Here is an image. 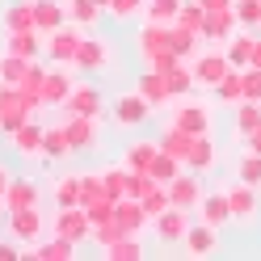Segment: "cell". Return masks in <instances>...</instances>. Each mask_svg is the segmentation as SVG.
Listing matches in <instances>:
<instances>
[{"label": "cell", "mask_w": 261, "mask_h": 261, "mask_svg": "<svg viewBox=\"0 0 261 261\" xmlns=\"http://www.w3.org/2000/svg\"><path fill=\"white\" fill-rule=\"evenodd\" d=\"M152 101L143 97L139 89H130V93H118L114 97V106H110V114H114V126H126V130H135V126H143L152 118Z\"/></svg>", "instance_id": "3957f363"}, {"label": "cell", "mask_w": 261, "mask_h": 261, "mask_svg": "<svg viewBox=\"0 0 261 261\" xmlns=\"http://www.w3.org/2000/svg\"><path fill=\"white\" fill-rule=\"evenodd\" d=\"M240 25H261V0H236Z\"/></svg>", "instance_id": "681fc988"}, {"label": "cell", "mask_w": 261, "mask_h": 261, "mask_svg": "<svg viewBox=\"0 0 261 261\" xmlns=\"http://www.w3.org/2000/svg\"><path fill=\"white\" fill-rule=\"evenodd\" d=\"M198 219L211 223V227H223V223H232V202H227V190H215V194H206L202 206H198Z\"/></svg>", "instance_id": "7402d4cb"}, {"label": "cell", "mask_w": 261, "mask_h": 261, "mask_svg": "<svg viewBox=\"0 0 261 261\" xmlns=\"http://www.w3.org/2000/svg\"><path fill=\"white\" fill-rule=\"evenodd\" d=\"M206 13H215V9H236V0H202Z\"/></svg>", "instance_id": "f5cc1de1"}, {"label": "cell", "mask_w": 261, "mask_h": 261, "mask_svg": "<svg viewBox=\"0 0 261 261\" xmlns=\"http://www.w3.org/2000/svg\"><path fill=\"white\" fill-rule=\"evenodd\" d=\"M257 186H249V181H236V186H227V202H232V215H236V223H249L253 215H257Z\"/></svg>", "instance_id": "d6986e66"}, {"label": "cell", "mask_w": 261, "mask_h": 261, "mask_svg": "<svg viewBox=\"0 0 261 261\" xmlns=\"http://www.w3.org/2000/svg\"><path fill=\"white\" fill-rule=\"evenodd\" d=\"M169 198H173V206H181V211H198L202 198H206L198 173H194V169H181V173L169 181Z\"/></svg>", "instance_id": "9c48e42d"}, {"label": "cell", "mask_w": 261, "mask_h": 261, "mask_svg": "<svg viewBox=\"0 0 261 261\" xmlns=\"http://www.w3.org/2000/svg\"><path fill=\"white\" fill-rule=\"evenodd\" d=\"M143 9H148V0H110V17L114 21H135V17H143Z\"/></svg>", "instance_id": "ee69618b"}, {"label": "cell", "mask_w": 261, "mask_h": 261, "mask_svg": "<svg viewBox=\"0 0 261 261\" xmlns=\"http://www.w3.org/2000/svg\"><path fill=\"white\" fill-rule=\"evenodd\" d=\"M59 25H68V5L63 0H34V30L55 34Z\"/></svg>", "instance_id": "ffe728a7"}, {"label": "cell", "mask_w": 261, "mask_h": 261, "mask_svg": "<svg viewBox=\"0 0 261 261\" xmlns=\"http://www.w3.org/2000/svg\"><path fill=\"white\" fill-rule=\"evenodd\" d=\"M177 21L202 34V25H206V5H202V0H181V13H177Z\"/></svg>", "instance_id": "7bdbcfd3"}, {"label": "cell", "mask_w": 261, "mask_h": 261, "mask_svg": "<svg viewBox=\"0 0 261 261\" xmlns=\"http://www.w3.org/2000/svg\"><path fill=\"white\" fill-rule=\"evenodd\" d=\"M152 227H156V236L165 240V244H177V240H186V232H190V211L169 206L165 215H156V219H152Z\"/></svg>", "instance_id": "9a60e30c"}, {"label": "cell", "mask_w": 261, "mask_h": 261, "mask_svg": "<svg viewBox=\"0 0 261 261\" xmlns=\"http://www.w3.org/2000/svg\"><path fill=\"white\" fill-rule=\"evenodd\" d=\"M244 148H249V152H261V126H257V130H249V135H244Z\"/></svg>", "instance_id": "816d5d0a"}, {"label": "cell", "mask_w": 261, "mask_h": 261, "mask_svg": "<svg viewBox=\"0 0 261 261\" xmlns=\"http://www.w3.org/2000/svg\"><path fill=\"white\" fill-rule=\"evenodd\" d=\"M55 232L59 236H68V240H93V219H89V211L85 206H59L55 211Z\"/></svg>", "instance_id": "30bf717a"}, {"label": "cell", "mask_w": 261, "mask_h": 261, "mask_svg": "<svg viewBox=\"0 0 261 261\" xmlns=\"http://www.w3.org/2000/svg\"><path fill=\"white\" fill-rule=\"evenodd\" d=\"M63 5H68V21L80 25V30H93L97 21H101V13H106L97 0H63Z\"/></svg>", "instance_id": "f546056e"}, {"label": "cell", "mask_w": 261, "mask_h": 261, "mask_svg": "<svg viewBox=\"0 0 261 261\" xmlns=\"http://www.w3.org/2000/svg\"><path fill=\"white\" fill-rule=\"evenodd\" d=\"M249 63H253V68H261V38L253 34V55H249Z\"/></svg>", "instance_id": "11a10c76"}, {"label": "cell", "mask_w": 261, "mask_h": 261, "mask_svg": "<svg viewBox=\"0 0 261 261\" xmlns=\"http://www.w3.org/2000/svg\"><path fill=\"white\" fill-rule=\"evenodd\" d=\"M63 110H68V114H93V118H101V114H106V101H101V93H97L93 85H76Z\"/></svg>", "instance_id": "cb8c5ba5"}, {"label": "cell", "mask_w": 261, "mask_h": 261, "mask_svg": "<svg viewBox=\"0 0 261 261\" xmlns=\"http://www.w3.org/2000/svg\"><path fill=\"white\" fill-rule=\"evenodd\" d=\"M177 13H181V0H148L143 17L148 21H177Z\"/></svg>", "instance_id": "f6af8a7d"}, {"label": "cell", "mask_w": 261, "mask_h": 261, "mask_svg": "<svg viewBox=\"0 0 261 261\" xmlns=\"http://www.w3.org/2000/svg\"><path fill=\"white\" fill-rule=\"evenodd\" d=\"M156 152H160V139H135V143L122 152V165H126L130 173H148L152 160H156Z\"/></svg>", "instance_id": "484cf974"}, {"label": "cell", "mask_w": 261, "mask_h": 261, "mask_svg": "<svg viewBox=\"0 0 261 261\" xmlns=\"http://www.w3.org/2000/svg\"><path fill=\"white\" fill-rule=\"evenodd\" d=\"M240 76H244V101H261V68H240Z\"/></svg>", "instance_id": "c3c4849f"}, {"label": "cell", "mask_w": 261, "mask_h": 261, "mask_svg": "<svg viewBox=\"0 0 261 261\" xmlns=\"http://www.w3.org/2000/svg\"><path fill=\"white\" fill-rule=\"evenodd\" d=\"M190 143H194V135H190V130H181V126L165 122V130H160V148H165V152H173L177 160H186V156H190Z\"/></svg>", "instance_id": "d6a6232c"}, {"label": "cell", "mask_w": 261, "mask_h": 261, "mask_svg": "<svg viewBox=\"0 0 261 261\" xmlns=\"http://www.w3.org/2000/svg\"><path fill=\"white\" fill-rule=\"evenodd\" d=\"M72 89H76V80L63 72V63H51V68H46V80H42V106H68Z\"/></svg>", "instance_id": "7c38bea8"}, {"label": "cell", "mask_w": 261, "mask_h": 261, "mask_svg": "<svg viewBox=\"0 0 261 261\" xmlns=\"http://www.w3.org/2000/svg\"><path fill=\"white\" fill-rule=\"evenodd\" d=\"M169 122L190 130V135H206V130H211V106L198 101V97H181V106L169 114Z\"/></svg>", "instance_id": "52a82bcc"}, {"label": "cell", "mask_w": 261, "mask_h": 261, "mask_svg": "<svg viewBox=\"0 0 261 261\" xmlns=\"http://www.w3.org/2000/svg\"><path fill=\"white\" fill-rule=\"evenodd\" d=\"M110 59H114V46H110L106 38H97L93 30H89V34L80 38V51H76V63H72V68L97 76V72H106V68H110Z\"/></svg>", "instance_id": "277c9868"}, {"label": "cell", "mask_w": 261, "mask_h": 261, "mask_svg": "<svg viewBox=\"0 0 261 261\" xmlns=\"http://www.w3.org/2000/svg\"><path fill=\"white\" fill-rule=\"evenodd\" d=\"M186 169H194V173L215 169V143H211V130H206V135H194L190 156H186Z\"/></svg>", "instance_id": "83f0119b"}, {"label": "cell", "mask_w": 261, "mask_h": 261, "mask_svg": "<svg viewBox=\"0 0 261 261\" xmlns=\"http://www.w3.org/2000/svg\"><path fill=\"white\" fill-rule=\"evenodd\" d=\"M9 181H13V173L0 165V202H5V194H9Z\"/></svg>", "instance_id": "db71d44e"}, {"label": "cell", "mask_w": 261, "mask_h": 261, "mask_svg": "<svg viewBox=\"0 0 261 261\" xmlns=\"http://www.w3.org/2000/svg\"><path fill=\"white\" fill-rule=\"evenodd\" d=\"M5 206H9V211L38 206V181H34V177H13V181H9V194H5Z\"/></svg>", "instance_id": "4316f807"}, {"label": "cell", "mask_w": 261, "mask_h": 261, "mask_svg": "<svg viewBox=\"0 0 261 261\" xmlns=\"http://www.w3.org/2000/svg\"><path fill=\"white\" fill-rule=\"evenodd\" d=\"M261 126V101H240L236 106V135L244 139L249 130H257Z\"/></svg>", "instance_id": "b9f144b4"}, {"label": "cell", "mask_w": 261, "mask_h": 261, "mask_svg": "<svg viewBox=\"0 0 261 261\" xmlns=\"http://www.w3.org/2000/svg\"><path fill=\"white\" fill-rule=\"evenodd\" d=\"M5 51L38 59V55H46V34L42 30H13V34H5Z\"/></svg>", "instance_id": "2e32d148"}, {"label": "cell", "mask_w": 261, "mask_h": 261, "mask_svg": "<svg viewBox=\"0 0 261 261\" xmlns=\"http://www.w3.org/2000/svg\"><path fill=\"white\" fill-rule=\"evenodd\" d=\"M42 122H21L17 130H9V143H13V152H21V156H42Z\"/></svg>", "instance_id": "44dd1931"}, {"label": "cell", "mask_w": 261, "mask_h": 261, "mask_svg": "<svg viewBox=\"0 0 261 261\" xmlns=\"http://www.w3.org/2000/svg\"><path fill=\"white\" fill-rule=\"evenodd\" d=\"M80 190H85V173H63L55 181V211L59 206H80Z\"/></svg>", "instance_id": "f1b7e54d"}, {"label": "cell", "mask_w": 261, "mask_h": 261, "mask_svg": "<svg viewBox=\"0 0 261 261\" xmlns=\"http://www.w3.org/2000/svg\"><path fill=\"white\" fill-rule=\"evenodd\" d=\"M13 30H34V0H13L5 9V34Z\"/></svg>", "instance_id": "1f68e13d"}, {"label": "cell", "mask_w": 261, "mask_h": 261, "mask_svg": "<svg viewBox=\"0 0 261 261\" xmlns=\"http://www.w3.org/2000/svg\"><path fill=\"white\" fill-rule=\"evenodd\" d=\"M236 181H249L261 190V152H249L244 148V156L236 160Z\"/></svg>", "instance_id": "60d3db41"}, {"label": "cell", "mask_w": 261, "mask_h": 261, "mask_svg": "<svg viewBox=\"0 0 261 261\" xmlns=\"http://www.w3.org/2000/svg\"><path fill=\"white\" fill-rule=\"evenodd\" d=\"M118 236H126L122 227H118V219H106V223H93V244H97V249H101V253H106V249H110V244L118 240Z\"/></svg>", "instance_id": "bcb514c9"}, {"label": "cell", "mask_w": 261, "mask_h": 261, "mask_svg": "<svg viewBox=\"0 0 261 261\" xmlns=\"http://www.w3.org/2000/svg\"><path fill=\"white\" fill-rule=\"evenodd\" d=\"M38 110H42L38 97H30L21 85H5V80H0V130H5V135L17 130L21 122H30Z\"/></svg>", "instance_id": "7a4b0ae2"}, {"label": "cell", "mask_w": 261, "mask_h": 261, "mask_svg": "<svg viewBox=\"0 0 261 261\" xmlns=\"http://www.w3.org/2000/svg\"><path fill=\"white\" fill-rule=\"evenodd\" d=\"M97 5H101V9H110V0H97Z\"/></svg>", "instance_id": "9f6ffc18"}, {"label": "cell", "mask_w": 261, "mask_h": 261, "mask_svg": "<svg viewBox=\"0 0 261 261\" xmlns=\"http://www.w3.org/2000/svg\"><path fill=\"white\" fill-rule=\"evenodd\" d=\"M30 63H34V59L5 51V55H0V80H5V85H21V80H25V72H30Z\"/></svg>", "instance_id": "8d00e7d4"}, {"label": "cell", "mask_w": 261, "mask_h": 261, "mask_svg": "<svg viewBox=\"0 0 261 261\" xmlns=\"http://www.w3.org/2000/svg\"><path fill=\"white\" fill-rule=\"evenodd\" d=\"M139 59L143 68H156V72H169L173 63H181V55L173 51V21H148L139 30Z\"/></svg>", "instance_id": "6da1fadb"}, {"label": "cell", "mask_w": 261, "mask_h": 261, "mask_svg": "<svg viewBox=\"0 0 261 261\" xmlns=\"http://www.w3.org/2000/svg\"><path fill=\"white\" fill-rule=\"evenodd\" d=\"M114 219H118V227H122V232H130V236H139L143 227H152V215L143 211L139 198H118V206H114Z\"/></svg>", "instance_id": "e0dca14e"}, {"label": "cell", "mask_w": 261, "mask_h": 261, "mask_svg": "<svg viewBox=\"0 0 261 261\" xmlns=\"http://www.w3.org/2000/svg\"><path fill=\"white\" fill-rule=\"evenodd\" d=\"M215 97H219L223 106H240V101H244V76H240V68H232V72L215 85Z\"/></svg>", "instance_id": "e575fe53"}, {"label": "cell", "mask_w": 261, "mask_h": 261, "mask_svg": "<svg viewBox=\"0 0 261 261\" xmlns=\"http://www.w3.org/2000/svg\"><path fill=\"white\" fill-rule=\"evenodd\" d=\"M63 126H68V139H72V148L76 152H89L101 143V126H97L93 114H68L63 118Z\"/></svg>", "instance_id": "8fae6325"}, {"label": "cell", "mask_w": 261, "mask_h": 261, "mask_svg": "<svg viewBox=\"0 0 261 261\" xmlns=\"http://www.w3.org/2000/svg\"><path fill=\"white\" fill-rule=\"evenodd\" d=\"M101 177H106V190L114 194V198H126V194H130V169L122 165V160L110 165V169H101Z\"/></svg>", "instance_id": "ab89813d"}, {"label": "cell", "mask_w": 261, "mask_h": 261, "mask_svg": "<svg viewBox=\"0 0 261 261\" xmlns=\"http://www.w3.org/2000/svg\"><path fill=\"white\" fill-rule=\"evenodd\" d=\"M30 257L34 261H72L76 257V240L68 236H51V240H38V244H30Z\"/></svg>", "instance_id": "603a6c76"}, {"label": "cell", "mask_w": 261, "mask_h": 261, "mask_svg": "<svg viewBox=\"0 0 261 261\" xmlns=\"http://www.w3.org/2000/svg\"><path fill=\"white\" fill-rule=\"evenodd\" d=\"M148 101L160 110V106H169L173 101V85H169V72H156V68H143V76H139V85H135Z\"/></svg>", "instance_id": "ac0fdd59"}, {"label": "cell", "mask_w": 261, "mask_h": 261, "mask_svg": "<svg viewBox=\"0 0 261 261\" xmlns=\"http://www.w3.org/2000/svg\"><path fill=\"white\" fill-rule=\"evenodd\" d=\"M139 202H143V211L156 219V215H165V211L173 206V198H169V186H160V181H152L148 190L139 194Z\"/></svg>", "instance_id": "74e56055"}, {"label": "cell", "mask_w": 261, "mask_h": 261, "mask_svg": "<svg viewBox=\"0 0 261 261\" xmlns=\"http://www.w3.org/2000/svg\"><path fill=\"white\" fill-rule=\"evenodd\" d=\"M106 257H110V261H139V257H143V244H139V236L126 232V236H118V240L106 249Z\"/></svg>", "instance_id": "f35d334b"}, {"label": "cell", "mask_w": 261, "mask_h": 261, "mask_svg": "<svg viewBox=\"0 0 261 261\" xmlns=\"http://www.w3.org/2000/svg\"><path fill=\"white\" fill-rule=\"evenodd\" d=\"M68 156H76V148H72V139H68V126H46L42 130V160H68Z\"/></svg>", "instance_id": "d4e9b609"}, {"label": "cell", "mask_w": 261, "mask_h": 261, "mask_svg": "<svg viewBox=\"0 0 261 261\" xmlns=\"http://www.w3.org/2000/svg\"><path fill=\"white\" fill-rule=\"evenodd\" d=\"M181 169H186V160H177L173 152H165V148H160V152H156V160H152V169H148V173H152V181H160V186H169V181H173V177H177V173H181Z\"/></svg>", "instance_id": "836d02e7"}, {"label": "cell", "mask_w": 261, "mask_h": 261, "mask_svg": "<svg viewBox=\"0 0 261 261\" xmlns=\"http://www.w3.org/2000/svg\"><path fill=\"white\" fill-rule=\"evenodd\" d=\"M42 80H46V68L34 59V63H30V72H25V80H21V89H25L30 97H38V101H42Z\"/></svg>", "instance_id": "7dc6e473"}, {"label": "cell", "mask_w": 261, "mask_h": 261, "mask_svg": "<svg viewBox=\"0 0 261 261\" xmlns=\"http://www.w3.org/2000/svg\"><path fill=\"white\" fill-rule=\"evenodd\" d=\"M9 236L13 240H21L25 249L30 244H38L42 240V232H46V219H42V211L38 206H21V211H9Z\"/></svg>", "instance_id": "8992f818"}, {"label": "cell", "mask_w": 261, "mask_h": 261, "mask_svg": "<svg viewBox=\"0 0 261 261\" xmlns=\"http://www.w3.org/2000/svg\"><path fill=\"white\" fill-rule=\"evenodd\" d=\"M186 253L194 257V261H202V257H211L215 253V244H219V227H211V223H190V232H186Z\"/></svg>", "instance_id": "5bb4252c"}, {"label": "cell", "mask_w": 261, "mask_h": 261, "mask_svg": "<svg viewBox=\"0 0 261 261\" xmlns=\"http://www.w3.org/2000/svg\"><path fill=\"white\" fill-rule=\"evenodd\" d=\"M21 257V240H0V261H17Z\"/></svg>", "instance_id": "f907efd6"}, {"label": "cell", "mask_w": 261, "mask_h": 261, "mask_svg": "<svg viewBox=\"0 0 261 261\" xmlns=\"http://www.w3.org/2000/svg\"><path fill=\"white\" fill-rule=\"evenodd\" d=\"M80 38H85V30H80V25H72V21L59 25L55 34H46V59L72 68V63H76V51H80Z\"/></svg>", "instance_id": "5b68a950"}, {"label": "cell", "mask_w": 261, "mask_h": 261, "mask_svg": "<svg viewBox=\"0 0 261 261\" xmlns=\"http://www.w3.org/2000/svg\"><path fill=\"white\" fill-rule=\"evenodd\" d=\"M240 30V17H236V9H215V13H206V25H202V38L206 42H215L223 46L227 38H232Z\"/></svg>", "instance_id": "4fadbf2b"}, {"label": "cell", "mask_w": 261, "mask_h": 261, "mask_svg": "<svg viewBox=\"0 0 261 261\" xmlns=\"http://www.w3.org/2000/svg\"><path fill=\"white\" fill-rule=\"evenodd\" d=\"M223 51H227V59H232V68H249V55H253V34L236 30V34L223 42Z\"/></svg>", "instance_id": "d590c367"}, {"label": "cell", "mask_w": 261, "mask_h": 261, "mask_svg": "<svg viewBox=\"0 0 261 261\" xmlns=\"http://www.w3.org/2000/svg\"><path fill=\"white\" fill-rule=\"evenodd\" d=\"M202 34H198V30H190V25H181V21H173V51L177 55H181V59H194V55H198L202 51Z\"/></svg>", "instance_id": "4dcf8cb0"}, {"label": "cell", "mask_w": 261, "mask_h": 261, "mask_svg": "<svg viewBox=\"0 0 261 261\" xmlns=\"http://www.w3.org/2000/svg\"><path fill=\"white\" fill-rule=\"evenodd\" d=\"M190 63H194V80H198V85H206V89H215L219 80L232 72V59H227L223 46H219V51H198Z\"/></svg>", "instance_id": "ba28073f"}]
</instances>
